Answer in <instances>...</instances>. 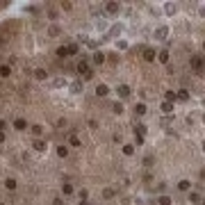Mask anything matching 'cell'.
<instances>
[{"mask_svg":"<svg viewBox=\"0 0 205 205\" xmlns=\"http://www.w3.org/2000/svg\"><path fill=\"white\" fill-rule=\"evenodd\" d=\"M191 68H194L196 73L205 71V59H203V57H198V55H194V57H191Z\"/></svg>","mask_w":205,"mask_h":205,"instance_id":"6da1fadb","label":"cell"},{"mask_svg":"<svg viewBox=\"0 0 205 205\" xmlns=\"http://www.w3.org/2000/svg\"><path fill=\"white\" fill-rule=\"evenodd\" d=\"M153 37H155L157 41H164V39L169 37V25H160V27H155Z\"/></svg>","mask_w":205,"mask_h":205,"instance_id":"7a4b0ae2","label":"cell"},{"mask_svg":"<svg viewBox=\"0 0 205 205\" xmlns=\"http://www.w3.org/2000/svg\"><path fill=\"white\" fill-rule=\"evenodd\" d=\"M78 73H80V75H84V78H91V68H89V62H84V59H82V62L78 64Z\"/></svg>","mask_w":205,"mask_h":205,"instance_id":"3957f363","label":"cell"},{"mask_svg":"<svg viewBox=\"0 0 205 205\" xmlns=\"http://www.w3.org/2000/svg\"><path fill=\"white\" fill-rule=\"evenodd\" d=\"M96 96H98V98L109 96V87H107V84H98V87H96Z\"/></svg>","mask_w":205,"mask_h":205,"instance_id":"277c9868","label":"cell"},{"mask_svg":"<svg viewBox=\"0 0 205 205\" xmlns=\"http://www.w3.org/2000/svg\"><path fill=\"white\" fill-rule=\"evenodd\" d=\"M119 9H121L119 2H107V5H105V14H116Z\"/></svg>","mask_w":205,"mask_h":205,"instance_id":"5b68a950","label":"cell"},{"mask_svg":"<svg viewBox=\"0 0 205 205\" xmlns=\"http://www.w3.org/2000/svg\"><path fill=\"white\" fill-rule=\"evenodd\" d=\"M175 98H178V100H189V91H187V89H180V91H175Z\"/></svg>","mask_w":205,"mask_h":205,"instance_id":"8992f818","label":"cell"},{"mask_svg":"<svg viewBox=\"0 0 205 205\" xmlns=\"http://www.w3.org/2000/svg\"><path fill=\"white\" fill-rule=\"evenodd\" d=\"M160 109H162V114H171V112H173V103H166V100H164V103L160 105Z\"/></svg>","mask_w":205,"mask_h":205,"instance_id":"52a82bcc","label":"cell"},{"mask_svg":"<svg viewBox=\"0 0 205 205\" xmlns=\"http://www.w3.org/2000/svg\"><path fill=\"white\" fill-rule=\"evenodd\" d=\"M116 91H119V96H121V98H128V96H130V87H128V84H121Z\"/></svg>","mask_w":205,"mask_h":205,"instance_id":"ba28073f","label":"cell"},{"mask_svg":"<svg viewBox=\"0 0 205 205\" xmlns=\"http://www.w3.org/2000/svg\"><path fill=\"white\" fill-rule=\"evenodd\" d=\"M146 109H148V107H146V103H137V107H134V114H137V116H144V114H146Z\"/></svg>","mask_w":205,"mask_h":205,"instance_id":"9c48e42d","label":"cell"},{"mask_svg":"<svg viewBox=\"0 0 205 205\" xmlns=\"http://www.w3.org/2000/svg\"><path fill=\"white\" fill-rule=\"evenodd\" d=\"M144 59H146V62H153V59H155V50H153V48H146V50H144Z\"/></svg>","mask_w":205,"mask_h":205,"instance_id":"30bf717a","label":"cell"},{"mask_svg":"<svg viewBox=\"0 0 205 205\" xmlns=\"http://www.w3.org/2000/svg\"><path fill=\"white\" fill-rule=\"evenodd\" d=\"M14 128H16V130H25V128H27V121H25V119H16V121H14Z\"/></svg>","mask_w":205,"mask_h":205,"instance_id":"8fae6325","label":"cell"},{"mask_svg":"<svg viewBox=\"0 0 205 205\" xmlns=\"http://www.w3.org/2000/svg\"><path fill=\"white\" fill-rule=\"evenodd\" d=\"M178 189H180V191H189V189H191V182H189V180H180V182H178Z\"/></svg>","mask_w":205,"mask_h":205,"instance_id":"7c38bea8","label":"cell"},{"mask_svg":"<svg viewBox=\"0 0 205 205\" xmlns=\"http://www.w3.org/2000/svg\"><path fill=\"white\" fill-rule=\"evenodd\" d=\"M189 201L194 203V205H201L203 198H201V194H198V191H191V194H189Z\"/></svg>","mask_w":205,"mask_h":205,"instance_id":"4fadbf2b","label":"cell"},{"mask_svg":"<svg viewBox=\"0 0 205 205\" xmlns=\"http://www.w3.org/2000/svg\"><path fill=\"white\" fill-rule=\"evenodd\" d=\"M164 11H166L169 16H173V14H175L178 9H175V5H173V2H166V5H164Z\"/></svg>","mask_w":205,"mask_h":205,"instance_id":"5bb4252c","label":"cell"},{"mask_svg":"<svg viewBox=\"0 0 205 205\" xmlns=\"http://www.w3.org/2000/svg\"><path fill=\"white\" fill-rule=\"evenodd\" d=\"M157 205H171V196H166V194H162L160 198H157Z\"/></svg>","mask_w":205,"mask_h":205,"instance_id":"9a60e30c","label":"cell"},{"mask_svg":"<svg viewBox=\"0 0 205 205\" xmlns=\"http://www.w3.org/2000/svg\"><path fill=\"white\" fill-rule=\"evenodd\" d=\"M116 48H119V50H128V48H130V43H128L125 39H119V41H116Z\"/></svg>","mask_w":205,"mask_h":205,"instance_id":"2e32d148","label":"cell"},{"mask_svg":"<svg viewBox=\"0 0 205 205\" xmlns=\"http://www.w3.org/2000/svg\"><path fill=\"white\" fill-rule=\"evenodd\" d=\"M123 155H128V157L134 155V146L132 144H125V146H123Z\"/></svg>","mask_w":205,"mask_h":205,"instance_id":"e0dca14e","label":"cell"},{"mask_svg":"<svg viewBox=\"0 0 205 205\" xmlns=\"http://www.w3.org/2000/svg\"><path fill=\"white\" fill-rule=\"evenodd\" d=\"M134 132H137V137H144V134H146V125H144V123H137Z\"/></svg>","mask_w":205,"mask_h":205,"instance_id":"ac0fdd59","label":"cell"},{"mask_svg":"<svg viewBox=\"0 0 205 205\" xmlns=\"http://www.w3.org/2000/svg\"><path fill=\"white\" fill-rule=\"evenodd\" d=\"M5 187H7L9 191H14V189H16L18 185H16V180H14V178H7V182H5Z\"/></svg>","mask_w":205,"mask_h":205,"instance_id":"d6986e66","label":"cell"},{"mask_svg":"<svg viewBox=\"0 0 205 205\" xmlns=\"http://www.w3.org/2000/svg\"><path fill=\"white\" fill-rule=\"evenodd\" d=\"M62 194H64V196H71V194H73V185H68V182H66V185L62 187Z\"/></svg>","mask_w":205,"mask_h":205,"instance_id":"ffe728a7","label":"cell"},{"mask_svg":"<svg viewBox=\"0 0 205 205\" xmlns=\"http://www.w3.org/2000/svg\"><path fill=\"white\" fill-rule=\"evenodd\" d=\"M105 62V55L103 52H93V64H103Z\"/></svg>","mask_w":205,"mask_h":205,"instance_id":"44dd1931","label":"cell"},{"mask_svg":"<svg viewBox=\"0 0 205 205\" xmlns=\"http://www.w3.org/2000/svg\"><path fill=\"white\" fill-rule=\"evenodd\" d=\"M164 98H166V103H175V100H178V98H175V91H166Z\"/></svg>","mask_w":205,"mask_h":205,"instance_id":"7402d4cb","label":"cell"},{"mask_svg":"<svg viewBox=\"0 0 205 205\" xmlns=\"http://www.w3.org/2000/svg\"><path fill=\"white\" fill-rule=\"evenodd\" d=\"M46 75H48V73H46L43 68H37V71H34V78H37V80H46Z\"/></svg>","mask_w":205,"mask_h":205,"instance_id":"603a6c76","label":"cell"},{"mask_svg":"<svg viewBox=\"0 0 205 205\" xmlns=\"http://www.w3.org/2000/svg\"><path fill=\"white\" fill-rule=\"evenodd\" d=\"M68 89H71V93H80V91H82V84H80V82H73Z\"/></svg>","mask_w":205,"mask_h":205,"instance_id":"cb8c5ba5","label":"cell"},{"mask_svg":"<svg viewBox=\"0 0 205 205\" xmlns=\"http://www.w3.org/2000/svg\"><path fill=\"white\" fill-rule=\"evenodd\" d=\"M57 155H59V157H66V155H68V148H66V146H57Z\"/></svg>","mask_w":205,"mask_h":205,"instance_id":"d4e9b609","label":"cell"},{"mask_svg":"<svg viewBox=\"0 0 205 205\" xmlns=\"http://www.w3.org/2000/svg\"><path fill=\"white\" fill-rule=\"evenodd\" d=\"M66 52H68V55H75V52H78V43H68L66 46Z\"/></svg>","mask_w":205,"mask_h":205,"instance_id":"484cf974","label":"cell"},{"mask_svg":"<svg viewBox=\"0 0 205 205\" xmlns=\"http://www.w3.org/2000/svg\"><path fill=\"white\" fill-rule=\"evenodd\" d=\"M157 59H160L162 64H166V62H169V52H166V50H162L160 55H157Z\"/></svg>","mask_w":205,"mask_h":205,"instance_id":"4316f807","label":"cell"},{"mask_svg":"<svg viewBox=\"0 0 205 205\" xmlns=\"http://www.w3.org/2000/svg\"><path fill=\"white\" fill-rule=\"evenodd\" d=\"M112 109H114V114H123V105H121L119 100H116V103L112 105Z\"/></svg>","mask_w":205,"mask_h":205,"instance_id":"83f0119b","label":"cell"},{"mask_svg":"<svg viewBox=\"0 0 205 205\" xmlns=\"http://www.w3.org/2000/svg\"><path fill=\"white\" fill-rule=\"evenodd\" d=\"M59 32H62V30H59L57 25H50V30H48V34H50V37H57Z\"/></svg>","mask_w":205,"mask_h":205,"instance_id":"f1b7e54d","label":"cell"},{"mask_svg":"<svg viewBox=\"0 0 205 205\" xmlns=\"http://www.w3.org/2000/svg\"><path fill=\"white\" fill-rule=\"evenodd\" d=\"M34 148H37V150H46V141L37 139V141H34Z\"/></svg>","mask_w":205,"mask_h":205,"instance_id":"f546056e","label":"cell"},{"mask_svg":"<svg viewBox=\"0 0 205 205\" xmlns=\"http://www.w3.org/2000/svg\"><path fill=\"white\" fill-rule=\"evenodd\" d=\"M11 71H9V66H0V75H2V78H7Z\"/></svg>","mask_w":205,"mask_h":205,"instance_id":"4dcf8cb0","label":"cell"},{"mask_svg":"<svg viewBox=\"0 0 205 205\" xmlns=\"http://www.w3.org/2000/svg\"><path fill=\"white\" fill-rule=\"evenodd\" d=\"M103 196L105 198H112L114 196V189H109V187H107V189H103Z\"/></svg>","mask_w":205,"mask_h":205,"instance_id":"1f68e13d","label":"cell"},{"mask_svg":"<svg viewBox=\"0 0 205 205\" xmlns=\"http://www.w3.org/2000/svg\"><path fill=\"white\" fill-rule=\"evenodd\" d=\"M68 144H71V146H80V139H78V137H73V134H71V137H68Z\"/></svg>","mask_w":205,"mask_h":205,"instance_id":"d6a6232c","label":"cell"},{"mask_svg":"<svg viewBox=\"0 0 205 205\" xmlns=\"http://www.w3.org/2000/svg\"><path fill=\"white\" fill-rule=\"evenodd\" d=\"M52 84H55V87H64V84H66V80H64V78H57Z\"/></svg>","mask_w":205,"mask_h":205,"instance_id":"836d02e7","label":"cell"},{"mask_svg":"<svg viewBox=\"0 0 205 205\" xmlns=\"http://www.w3.org/2000/svg\"><path fill=\"white\" fill-rule=\"evenodd\" d=\"M57 55H59V57H62V59H64V57H66V55H68V52H66V48H59V50H57Z\"/></svg>","mask_w":205,"mask_h":205,"instance_id":"e575fe53","label":"cell"},{"mask_svg":"<svg viewBox=\"0 0 205 205\" xmlns=\"http://www.w3.org/2000/svg\"><path fill=\"white\" fill-rule=\"evenodd\" d=\"M153 164V157H144V166H150Z\"/></svg>","mask_w":205,"mask_h":205,"instance_id":"d590c367","label":"cell"},{"mask_svg":"<svg viewBox=\"0 0 205 205\" xmlns=\"http://www.w3.org/2000/svg\"><path fill=\"white\" fill-rule=\"evenodd\" d=\"M198 14H201V16H205V5H201V9H198Z\"/></svg>","mask_w":205,"mask_h":205,"instance_id":"8d00e7d4","label":"cell"},{"mask_svg":"<svg viewBox=\"0 0 205 205\" xmlns=\"http://www.w3.org/2000/svg\"><path fill=\"white\" fill-rule=\"evenodd\" d=\"M201 148H203V153H205V139H203V141H201Z\"/></svg>","mask_w":205,"mask_h":205,"instance_id":"74e56055","label":"cell"},{"mask_svg":"<svg viewBox=\"0 0 205 205\" xmlns=\"http://www.w3.org/2000/svg\"><path fill=\"white\" fill-rule=\"evenodd\" d=\"M2 141H5V134H2V132H0V144H2Z\"/></svg>","mask_w":205,"mask_h":205,"instance_id":"f35d334b","label":"cell"},{"mask_svg":"<svg viewBox=\"0 0 205 205\" xmlns=\"http://www.w3.org/2000/svg\"><path fill=\"white\" fill-rule=\"evenodd\" d=\"M2 128H5V121H0V132H2Z\"/></svg>","mask_w":205,"mask_h":205,"instance_id":"ab89813d","label":"cell"},{"mask_svg":"<svg viewBox=\"0 0 205 205\" xmlns=\"http://www.w3.org/2000/svg\"><path fill=\"white\" fill-rule=\"evenodd\" d=\"M80 205H89V201H80Z\"/></svg>","mask_w":205,"mask_h":205,"instance_id":"60d3db41","label":"cell"},{"mask_svg":"<svg viewBox=\"0 0 205 205\" xmlns=\"http://www.w3.org/2000/svg\"><path fill=\"white\" fill-rule=\"evenodd\" d=\"M201 119H203V123H205V114H203V116H201Z\"/></svg>","mask_w":205,"mask_h":205,"instance_id":"b9f144b4","label":"cell"},{"mask_svg":"<svg viewBox=\"0 0 205 205\" xmlns=\"http://www.w3.org/2000/svg\"><path fill=\"white\" fill-rule=\"evenodd\" d=\"M201 205H205V198H203V201H201Z\"/></svg>","mask_w":205,"mask_h":205,"instance_id":"7bdbcfd3","label":"cell"},{"mask_svg":"<svg viewBox=\"0 0 205 205\" xmlns=\"http://www.w3.org/2000/svg\"><path fill=\"white\" fill-rule=\"evenodd\" d=\"M203 50H205V41H203Z\"/></svg>","mask_w":205,"mask_h":205,"instance_id":"ee69618b","label":"cell"},{"mask_svg":"<svg viewBox=\"0 0 205 205\" xmlns=\"http://www.w3.org/2000/svg\"><path fill=\"white\" fill-rule=\"evenodd\" d=\"M0 205H7V203H0Z\"/></svg>","mask_w":205,"mask_h":205,"instance_id":"f6af8a7d","label":"cell"}]
</instances>
